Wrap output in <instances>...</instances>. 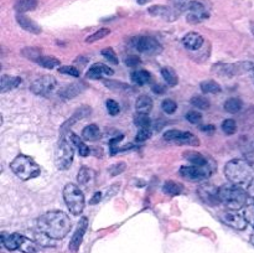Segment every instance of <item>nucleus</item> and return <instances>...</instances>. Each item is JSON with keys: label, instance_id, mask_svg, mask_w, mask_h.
<instances>
[{"label": "nucleus", "instance_id": "1", "mask_svg": "<svg viewBox=\"0 0 254 253\" xmlns=\"http://www.w3.org/2000/svg\"><path fill=\"white\" fill-rule=\"evenodd\" d=\"M37 230L52 240L66 237L72 228V222L67 213L62 211H50L37 218Z\"/></svg>", "mask_w": 254, "mask_h": 253}, {"label": "nucleus", "instance_id": "37", "mask_svg": "<svg viewBox=\"0 0 254 253\" xmlns=\"http://www.w3.org/2000/svg\"><path fill=\"white\" fill-rule=\"evenodd\" d=\"M161 76H163V78L165 79L169 86L174 87L178 84V76H176L175 71L170 67H165V68L161 69Z\"/></svg>", "mask_w": 254, "mask_h": 253}, {"label": "nucleus", "instance_id": "5", "mask_svg": "<svg viewBox=\"0 0 254 253\" xmlns=\"http://www.w3.org/2000/svg\"><path fill=\"white\" fill-rule=\"evenodd\" d=\"M64 198L69 212L79 216L84 210V195L81 189L74 184H67L64 188Z\"/></svg>", "mask_w": 254, "mask_h": 253}, {"label": "nucleus", "instance_id": "11", "mask_svg": "<svg viewBox=\"0 0 254 253\" xmlns=\"http://www.w3.org/2000/svg\"><path fill=\"white\" fill-rule=\"evenodd\" d=\"M56 87V79L52 76H42L35 79L30 86V89L36 96H47Z\"/></svg>", "mask_w": 254, "mask_h": 253}, {"label": "nucleus", "instance_id": "19", "mask_svg": "<svg viewBox=\"0 0 254 253\" xmlns=\"http://www.w3.org/2000/svg\"><path fill=\"white\" fill-rule=\"evenodd\" d=\"M0 238H1L2 246H5L7 250L15 251V250H19L20 243H21L22 235H20V233L2 232L1 236H0Z\"/></svg>", "mask_w": 254, "mask_h": 253}, {"label": "nucleus", "instance_id": "27", "mask_svg": "<svg viewBox=\"0 0 254 253\" xmlns=\"http://www.w3.org/2000/svg\"><path fill=\"white\" fill-rule=\"evenodd\" d=\"M183 156L184 159H186V160H189L190 163H192L193 165H206V164H208L207 159H206L201 153H197V151H185V153L183 154Z\"/></svg>", "mask_w": 254, "mask_h": 253}, {"label": "nucleus", "instance_id": "30", "mask_svg": "<svg viewBox=\"0 0 254 253\" xmlns=\"http://www.w3.org/2000/svg\"><path fill=\"white\" fill-rule=\"evenodd\" d=\"M175 143L197 146L200 145V139H198L196 135H193L192 133H189V131H181L180 136H179V139L175 141Z\"/></svg>", "mask_w": 254, "mask_h": 253}, {"label": "nucleus", "instance_id": "50", "mask_svg": "<svg viewBox=\"0 0 254 253\" xmlns=\"http://www.w3.org/2000/svg\"><path fill=\"white\" fill-rule=\"evenodd\" d=\"M181 131L180 130H176V129H171V130L166 131L165 134H164V139L168 141H174L175 143L176 140L179 139V136H180Z\"/></svg>", "mask_w": 254, "mask_h": 253}, {"label": "nucleus", "instance_id": "41", "mask_svg": "<svg viewBox=\"0 0 254 253\" xmlns=\"http://www.w3.org/2000/svg\"><path fill=\"white\" fill-rule=\"evenodd\" d=\"M109 34H111V30L103 27V29H99L98 31H96L94 34H92L91 36L87 37L86 42H89V44H92V42H96V41H98V40L103 39V37H106L107 35H109Z\"/></svg>", "mask_w": 254, "mask_h": 253}, {"label": "nucleus", "instance_id": "7", "mask_svg": "<svg viewBox=\"0 0 254 253\" xmlns=\"http://www.w3.org/2000/svg\"><path fill=\"white\" fill-rule=\"evenodd\" d=\"M254 64L251 61H240L236 63H217L213 66L212 72L222 77H236L252 72Z\"/></svg>", "mask_w": 254, "mask_h": 253}, {"label": "nucleus", "instance_id": "59", "mask_svg": "<svg viewBox=\"0 0 254 253\" xmlns=\"http://www.w3.org/2000/svg\"><path fill=\"white\" fill-rule=\"evenodd\" d=\"M250 241H251V243H252V245L254 246V233H253V235H251V238H250Z\"/></svg>", "mask_w": 254, "mask_h": 253}, {"label": "nucleus", "instance_id": "58", "mask_svg": "<svg viewBox=\"0 0 254 253\" xmlns=\"http://www.w3.org/2000/svg\"><path fill=\"white\" fill-rule=\"evenodd\" d=\"M251 31H252V34L254 35V21L251 22Z\"/></svg>", "mask_w": 254, "mask_h": 253}, {"label": "nucleus", "instance_id": "32", "mask_svg": "<svg viewBox=\"0 0 254 253\" xmlns=\"http://www.w3.org/2000/svg\"><path fill=\"white\" fill-rule=\"evenodd\" d=\"M201 91L206 94H216L221 92V86L217 82L212 81V79H207V81L201 82L200 84Z\"/></svg>", "mask_w": 254, "mask_h": 253}, {"label": "nucleus", "instance_id": "3", "mask_svg": "<svg viewBox=\"0 0 254 253\" xmlns=\"http://www.w3.org/2000/svg\"><path fill=\"white\" fill-rule=\"evenodd\" d=\"M248 197L250 196L245 188H241L235 184H227L220 188L221 203H223L231 211H238L247 205Z\"/></svg>", "mask_w": 254, "mask_h": 253}, {"label": "nucleus", "instance_id": "9", "mask_svg": "<svg viewBox=\"0 0 254 253\" xmlns=\"http://www.w3.org/2000/svg\"><path fill=\"white\" fill-rule=\"evenodd\" d=\"M197 195L203 201V203L210 207H216L221 203L220 188L212 185V184H202L198 186Z\"/></svg>", "mask_w": 254, "mask_h": 253}, {"label": "nucleus", "instance_id": "56", "mask_svg": "<svg viewBox=\"0 0 254 253\" xmlns=\"http://www.w3.org/2000/svg\"><path fill=\"white\" fill-rule=\"evenodd\" d=\"M201 130L203 131H210V130H215V126L211 124V126H201Z\"/></svg>", "mask_w": 254, "mask_h": 253}, {"label": "nucleus", "instance_id": "15", "mask_svg": "<svg viewBox=\"0 0 254 253\" xmlns=\"http://www.w3.org/2000/svg\"><path fill=\"white\" fill-rule=\"evenodd\" d=\"M240 146L243 155L246 156V160L254 165V130L241 138Z\"/></svg>", "mask_w": 254, "mask_h": 253}, {"label": "nucleus", "instance_id": "29", "mask_svg": "<svg viewBox=\"0 0 254 253\" xmlns=\"http://www.w3.org/2000/svg\"><path fill=\"white\" fill-rule=\"evenodd\" d=\"M37 245H39L37 242H35V241L22 236L19 250L22 251L24 253H39V246Z\"/></svg>", "mask_w": 254, "mask_h": 253}, {"label": "nucleus", "instance_id": "26", "mask_svg": "<svg viewBox=\"0 0 254 253\" xmlns=\"http://www.w3.org/2000/svg\"><path fill=\"white\" fill-rule=\"evenodd\" d=\"M184 191V186L175 181H166L163 185V192L168 196H179Z\"/></svg>", "mask_w": 254, "mask_h": 253}, {"label": "nucleus", "instance_id": "12", "mask_svg": "<svg viewBox=\"0 0 254 253\" xmlns=\"http://www.w3.org/2000/svg\"><path fill=\"white\" fill-rule=\"evenodd\" d=\"M186 9V20L191 24H198L203 20L208 19V12L206 11L205 6L198 1H190L185 5Z\"/></svg>", "mask_w": 254, "mask_h": 253}, {"label": "nucleus", "instance_id": "16", "mask_svg": "<svg viewBox=\"0 0 254 253\" xmlns=\"http://www.w3.org/2000/svg\"><path fill=\"white\" fill-rule=\"evenodd\" d=\"M91 112H92V109L87 106H83V107H81L79 109H77V111L72 114V117H69V119H67V121L62 124L61 128H60V133L64 135V133L69 131V128H71V126L76 123V122L86 118L87 116H89V114H91Z\"/></svg>", "mask_w": 254, "mask_h": 253}, {"label": "nucleus", "instance_id": "54", "mask_svg": "<svg viewBox=\"0 0 254 253\" xmlns=\"http://www.w3.org/2000/svg\"><path fill=\"white\" fill-rule=\"evenodd\" d=\"M247 192H248V196H250V197L254 201V181L247 188Z\"/></svg>", "mask_w": 254, "mask_h": 253}, {"label": "nucleus", "instance_id": "24", "mask_svg": "<svg viewBox=\"0 0 254 253\" xmlns=\"http://www.w3.org/2000/svg\"><path fill=\"white\" fill-rule=\"evenodd\" d=\"M102 136L101 130H99L98 126L97 124H89L86 128L82 130V136L84 141H97L99 140Z\"/></svg>", "mask_w": 254, "mask_h": 253}, {"label": "nucleus", "instance_id": "13", "mask_svg": "<svg viewBox=\"0 0 254 253\" xmlns=\"http://www.w3.org/2000/svg\"><path fill=\"white\" fill-rule=\"evenodd\" d=\"M220 218L225 225L230 226V227L238 231H243L248 225L245 215H241V213L236 212V211H226V212H222Z\"/></svg>", "mask_w": 254, "mask_h": 253}, {"label": "nucleus", "instance_id": "33", "mask_svg": "<svg viewBox=\"0 0 254 253\" xmlns=\"http://www.w3.org/2000/svg\"><path fill=\"white\" fill-rule=\"evenodd\" d=\"M36 5V0H17L15 4V9H16L17 14H24V12L34 10Z\"/></svg>", "mask_w": 254, "mask_h": 253}, {"label": "nucleus", "instance_id": "21", "mask_svg": "<svg viewBox=\"0 0 254 253\" xmlns=\"http://www.w3.org/2000/svg\"><path fill=\"white\" fill-rule=\"evenodd\" d=\"M16 21H17V24H19L20 26L25 30V31H29V32H31V34H40V32H41V27H40L39 25L34 21V20H31L30 17H27L26 15L17 14Z\"/></svg>", "mask_w": 254, "mask_h": 253}, {"label": "nucleus", "instance_id": "4", "mask_svg": "<svg viewBox=\"0 0 254 253\" xmlns=\"http://www.w3.org/2000/svg\"><path fill=\"white\" fill-rule=\"evenodd\" d=\"M10 168H11L12 173H14L20 180L24 181L36 178V176H39L40 173H41V169L37 165L36 161H35L31 156H27L25 155V154H19V155L11 161Z\"/></svg>", "mask_w": 254, "mask_h": 253}, {"label": "nucleus", "instance_id": "57", "mask_svg": "<svg viewBox=\"0 0 254 253\" xmlns=\"http://www.w3.org/2000/svg\"><path fill=\"white\" fill-rule=\"evenodd\" d=\"M136 1H138L139 5H145L148 4V2H150L151 0H136Z\"/></svg>", "mask_w": 254, "mask_h": 253}, {"label": "nucleus", "instance_id": "20", "mask_svg": "<svg viewBox=\"0 0 254 253\" xmlns=\"http://www.w3.org/2000/svg\"><path fill=\"white\" fill-rule=\"evenodd\" d=\"M183 44L189 50H200L203 45V37L197 32H189L183 37Z\"/></svg>", "mask_w": 254, "mask_h": 253}, {"label": "nucleus", "instance_id": "43", "mask_svg": "<svg viewBox=\"0 0 254 253\" xmlns=\"http://www.w3.org/2000/svg\"><path fill=\"white\" fill-rule=\"evenodd\" d=\"M102 55H103L111 63L118 64V57H117L116 51H114L112 47H106V49L102 50Z\"/></svg>", "mask_w": 254, "mask_h": 253}, {"label": "nucleus", "instance_id": "14", "mask_svg": "<svg viewBox=\"0 0 254 253\" xmlns=\"http://www.w3.org/2000/svg\"><path fill=\"white\" fill-rule=\"evenodd\" d=\"M87 227H88V218L82 217L81 220H79L78 225H77V228L76 231H74L73 236H72L71 242H69V250H71L72 252H77V251H78L79 246H81L82 241H83Z\"/></svg>", "mask_w": 254, "mask_h": 253}, {"label": "nucleus", "instance_id": "22", "mask_svg": "<svg viewBox=\"0 0 254 253\" xmlns=\"http://www.w3.org/2000/svg\"><path fill=\"white\" fill-rule=\"evenodd\" d=\"M149 14L153 15V16H159L164 17L166 20H174L176 17L175 11L173 9H170L169 6H163V5H155V6H151L149 9Z\"/></svg>", "mask_w": 254, "mask_h": 253}, {"label": "nucleus", "instance_id": "18", "mask_svg": "<svg viewBox=\"0 0 254 253\" xmlns=\"http://www.w3.org/2000/svg\"><path fill=\"white\" fill-rule=\"evenodd\" d=\"M114 71L111 67L106 66L104 63H94L93 66L89 68V71L87 72V78L91 79H99L102 76H113Z\"/></svg>", "mask_w": 254, "mask_h": 253}, {"label": "nucleus", "instance_id": "8", "mask_svg": "<svg viewBox=\"0 0 254 253\" xmlns=\"http://www.w3.org/2000/svg\"><path fill=\"white\" fill-rule=\"evenodd\" d=\"M179 173L186 180L201 181L203 179L210 178V175L212 174V169H211L210 164H206V165H188L181 166Z\"/></svg>", "mask_w": 254, "mask_h": 253}, {"label": "nucleus", "instance_id": "42", "mask_svg": "<svg viewBox=\"0 0 254 253\" xmlns=\"http://www.w3.org/2000/svg\"><path fill=\"white\" fill-rule=\"evenodd\" d=\"M161 108H163V111L165 112L166 114H173L174 112L176 111V108H178V104H176V102L173 101V99L166 98L164 99L163 103H161Z\"/></svg>", "mask_w": 254, "mask_h": 253}, {"label": "nucleus", "instance_id": "52", "mask_svg": "<svg viewBox=\"0 0 254 253\" xmlns=\"http://www.w3.org/2000/svg\"><path fill=\"white\" fill-rule=\"evenodd\" d=\"M104 84H106V86L108 87V88H111V87L116 86L113 89H128L129 88L128 84L118 83V82H116V81H104Z\"/></svg>", "mask_w": 254, "mask_h": 253}, {"label": "nucleus", "instance_id": "36", "mask_svg": "<svg viewBox=\"0 0 254 253\" xmlns=\"http://www.w3.org/2000/svg\"><path fill=\"white\" fill-rule=\"evenodd\" d=\"M93 174L94 173L91 169L83 166V168L79 169L78 175H77V181H78L79 185H86V184H88L93 179Z\"/></svg>", "mask_w": 254, "mask_h": 253}, {"label": "nucleus", "instance_id": "28", "mask_svg": "<svg viewBox=\"0 0 254 253\" xmlns=\"http://www.w3.org/2000/svg\"><path fill=\"white\" fill-rule=\"evenodd\" d=\"M69 139H71L72 144H73V145L77 148L79 155L83 156V158H86V156L89 154V148L86 145V144H84L83 139L79 138V136L76 135L74 133H69Z\"/></svg>", "mask_w": 254, "mask_h": 253}, {"label": "nucleus", "instance_id": "51", "mask_svg": "<svg viewBox=\"0 0 254 253\" xmlns=\"http://www.w3.org/2000/svg\"><path fill=\"white\" fill-rule=\"evenodd\" d=\"M126 170V164L124 163H118L116 165H112L111 169H109V173H111L112 176H117L121 173Z\"/></svg>", "mask_w": 254, "mask_h": 253}, {"label": "nucleus", "instance_id": "34", "mask_svg": "<svg viewBox=\"0 0 254 253\" xmlns=\"http://www.w3.org/2000/svg\"><path fill=\"white\" fill-rule=\"evenodd\" d=\"M36 62L40 64V66L47 69H52L55 68V67L60 66V60L54 56H40Z\"/></svg>", "mask_w": 254, "mask_h": 253}, {"label": "nucleus", "instance_id": "47", "mask_svg": "<svg viewBox=\"0 0 254 253\" xmlns=\"http://www.w3.org/2000/svg\"><path fill=\"white\" fill-rule=\"evenodd\" d=\"M151 136V131L149 128H141L139 129L138 134H136V141L138 143H143V141H146L148 139H150Z\"/></svg>", "mask_w": 254, "mask_h": 253}, {"label": "nucleus", "instance_id": "2", "mask_svg": "<svg viewBox=\"0 0 254 253\" xmlns=\"http://www.w3.org/2000/svg\"><path fill=\"white\" fill-rule=\"evenodd\" d=\"M226 178L231 184L248 188L254 181V169L246 159H232L225 166Z\"/></svg>", "mask_w": 254, "mask_h": 253}, {"label": "nucleus", "instance_id": "45", "mask_svg": "<svg viewBox=\"0 0 254 253\" xmlns=\"http://www.w3.org/2000/svg\"><path fill=\"white\" fill-rule=\"evenodd\" d=\"M106 104L107 111H108V113L111 114V116H117V114L119 113V111H121V107H119V104L117 103L114 99H108Z\"/></svg>", "mask_w": 254, "mask_h": 253}, {"label": "nucleus", "instance_id": "49", "mask_svg": "<svg viewBox=\"0 0 254 253\" xmlns=\"http://www.w3.org/2000/svg\"><path fill=\"white\" fill-rule=\"evenodd\" d=\"M59 72L64 74H69L72 77H79V71L77 69V67L73 66H62L59 68Z\"/></svg>", "mask_w": 254, "mask_h": 253}, {"label": "nucleus", "instance_id": "44", "mask_svg": "<svg viewBox=\"0 0 254 253\" xmlns=\"http://www.w3.org/2000/svg\"><path fill=\"white\" fill-rule=\"evenodd\" d=\"M124 63L127 67H130V68H135V67L140 66L141 64V59L135 55H129L124 59Z\"/></svg>", "mask_w": 254, "mask_h": 253}, {"label": "nucleus", "instance_id": "53", "mask_svg": "<svg viewBox=\"0 0 254 253\" xmlns=\"http://www.w3.org/2000/svg\"><path fill=\"white\" fill-rule=\"evenodd\" d=\"M101 200H102V193L101 192H96V193H94L93 198L91 200V205H96V203H98Z\"/></svg>", "mask_w": 254, "mask_h": 253}, {"label": "nucleus", "instance_id": "55", "mask_svg": "<svg viewBox=\"0 0 254 253\" xmlns=\"http://www.w3.org/2000/svg\"><path fill=\"white\" fill-rule=\"evenodd\" d=\"M153 91L155 93H164L165 92V87L161 86V84H156V86L153 87Z\"/></svg>", "mask_w": 254, "mask_h": 253}, {"label": "nucleus", "instance_id": "25", "mask_svg": "<svg viewBox=\"0 0 254 253\" xmlns=\"http://www.w3.org/2000/svg\"><path fill=\"white\" fill-rule=\"evenodd\" d=\"M153 99L149 96H145V94H141V96L138 97L135 102V108L138 113L143 114H149L153 109Z\"/></svg>", "mask_w": 254, "mask_h": 253}, {"label": "nucleus", "instance_id": "10", "mask_svg": "<svg viewBox=\"0 0 254 253\" xmlns=\"http://www.w3.org/2000/svg\"><path fill=\"white\" fill-rule=\"evenodd\" d=\"M131 45L139 52L144 54H155L160 51V44L156 39L151 36H135L131 39Z\"/></svg>", "mask_w": 254, "mask_h": 253}, {"label": "nucleus", "instance_id": "35", "mask_svg": "<svg viewBox=\"0 0 254 253\" xmlns=\"http://www.w3.org/2000/svg\"><path fill=\"white\" fill-rule=\"evenodd\" d=\"M243 103L240 98H230L225 102V111L228 113H238L242 109Z\"/></svg>", "mask_w": 254, "mask_h": 253}, {"label": "nucleus", "instance_id": "40", "mask_svg": "<svg viewBox=\"0 0 254 253\" xmlns=\"http://www.w3.org/2000/svg\"><path fill=\"white\" fill-rule=\"evenodd\" d=\"M191 104L195 107H197L198 109H207L210 108V101H208L206 97L202 96H195L191 99Z\"/></svg>", "mask_w": 254, "mask_h": 253}, {"label": "nucleus", "instance_id": "23", "mask_svg": "<svg viewBox=\"0 0 254 253\" xmlns=\"http://www.w3.org/2000/svg\"><path fill=\"white\" fill-rule=\"evenodd\" d=\"M21 83V78L16 76H4L1 77V82H0V92L5 93V92H9L11 89L19 87V84Z\"/></svg>", "mask_w": 254, "mask_h": 253}, {"label": "nucleus", "instance_id": "31", "mask_svg": "<svg viewBox=\"0 0 254 253\" xmlns=\"http://www.w3.org/2000/svg\"><path fill=\"white\" fill-rule=\"evenodd\" d=\"M131 79L135 84L143 86V84L149 83L151 81V74L145 69H140V71H135L131 73Z\"/></svg>", "mask_w": 254, "mask_h": 253}, {"label": "nucleus", "instance_id": "39", "mask_svg": "<svg viewBox=\"0 0 254 253\" xmlns=\"http://www.w3.org/2000/svg\"><path fill=\"white\" fill-rule=\"evenodd\" d=\"M221 128H222V131L226 135H233L236 130H237V124H236V121H233V119H225L222 122Z\"/></svg>", "mask_w": 254, "mask_h": 253}, {"label": "nucleus", "instance_id": "48", "mask_svg": "<svg viewBox=\"0 0 254 253\" xmlns=\"http://www.w3.org/2000/svg\"><path fill=\"white\" fill-rule=\"evenodd\" d=\"M243 215H245L247 222L252 226L253 230H254V203H252V205H248L247 207L245 208V212H243Z\"/></svg>", "mask_w": 254, "mask_h": 253}, {"label": "nucleus", "instance_id": "6", "mask_svg": "<svg viewBox=\"0 0 254 253\" xmlns=\"http://www.w3.org/2000/svg\"><path fill=\"white\" fill-rule=\"evenodd\" d=\"M73 158L74 151L71 143L67 141L64 136H62V139L57 143L56 148H55V165L60 170H67V169L71 168L72 163H73Z\"/></svg>", "mask_w": 254, "mask_h": 253}, {"label": "nucleus", "instance_id": "46", "mask_svg": "<svg viewBox=\"0 0 254 253\" xmlns=\"http://www.w3.org/2000/svg\"><path fill=\"white\" fill-rule=\"evenodd\" d=\"M186 119H188L190 123L198 124L202 121V114L197 111H190L189 113H186Z\"/></svg>", "mask_w": 254, "mask_h": 253}, {"label": "nucleus", "instance_id": "38", "mask_svg": "<svg viewBox=\"0 0 254 253\" xmlns=\"http://www.w3.org/2000/svg\"><path fill=\"white\" fill-rule=\"evenodd\" d=\"M134 123H135L136 126L139 128H150L151 121L148 117V114L143 113H136V116L134 117Z\"/></svg>", "mask_w": 254, "mask_h": 253}, {"label": "nucleus", "instance_id": "17", "mask_svg": "<svg viewBox=\"0 0 254 253\" xmlns=\"http://www.w3.org/2000/svg\"><path fill=\"white\" fill-rule=\"evenodd\" d=\"M86 88L87 84L83 83V82H74V83L67 84L66 87H64V88L59 92V94L62 98L71 99L74 98L76 96H78V94H81Z\"/></svg>", "mask_w": 254, "mask_h": 253}]
</instances>
